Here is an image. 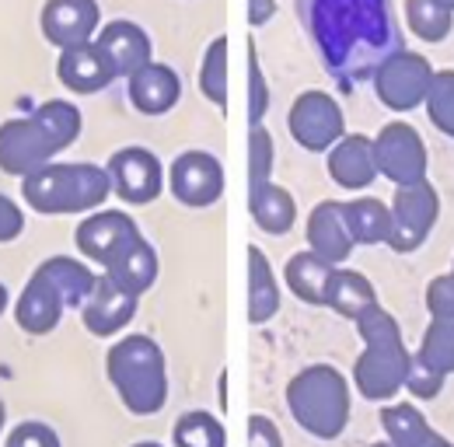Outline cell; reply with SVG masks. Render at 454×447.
Segmentation results:
<instances>
[{
	"label": "cell",
	"mask_w": 454,
	"mask_h": 447,
	"mask_svg": "<svg viewBox=\"0 0 454 447\" xmlns=\"http://www.w3.org/2000/svg\"><path fill=\"white\" fill-rule=\"evenodd\" d=\"M137 294L126 290L122 283H115L109 273H98V283L91 290V297L81 304V322L84 329L98 339H109V335L122 333L133 315H137Z\"/></svg>",
	"instance_id": "cell-14"
},
{
	"label": "cell",
	"mask_w": 454,
	"mask_h": 447,
	"mask_svg": "<svg viewBox=\"0 0 454 447\" xmlns=\"http://www.w3.org/2000/svg\"><path fill=\"white\" fill-rule=\"evenodd\" d=\"M115 283H122L126 290H133L137 297L140 294H147L151 286H154V279H158V255H154V248L147 245V241H140V245H133L119 263H115L113 270H106Z\"/></svg>",
	"instance_id": "cell-28"
},
{
	"label": "cell",
	"mask_w": 454,
	"mask_h": 447,
	"mask_svg": "<svg viewBox=\"0 0 454 447\" xmlns=\"http://www.w3.org/2000/svg\"><path fill=\"white\" fill-rule=\"evenodd\" d=\"M329 175L346 192H360L378 178V161H374V140L360 133H346L340 144L329 151Z\"/></svg>",
	"instance_id": "cell-18"
},
{
	"label": "cell",
	"mask_w": 454,
	"mask_h": 447,
	"mask_svg": "<svg viewBox=\"0 0 454 447\" xmlns=\"http://www.w3.org/2000/svg\"><path fill=\"white\" fill-rule=\"evenodd\" d=\"M304 32L325 70L346 84H360L398 53V25L388 0H297Z\"/></svg>",
	"instance_id": "cell-1"
},
{
	"label": "cell",
	"mask_w": 454,
	"mask_h": 447,
	"mask_svg": "<svg viewBox=\"0 0 454 447\" xmlns=\"http://www.w3.org/2000/svg\"><path fill=\"white\" fill-rule=\"evenodd\" d=\"M308 245L318 259L333 263V266H342L353 252V234L346 227V217H342V203L336 200H322L311 217H308Z\"/></svg>",
	"instance_id": "cell-19"
},
{
	"label": "cell",
	"mask_w": 454,
	"mask_h": 447,
	"mask_svg": "<svg viewBox=\"0 0 454 447\" xmlns=\"http://www.w3.org/2000/svg\"><path fill=\"white\" fill-rule=\"evenodd\" d=\"M133 447H165V444H158V441H140V444H133Z\"/></svg>",
	"instance_id": "cell-44"
},
{
	"label": "cell",
	"mask_w": 454,
	"mask_h": 447,
	"mask_svg": "<svg viewBox=\"0 0 454 447\" xmlns=\"http://www.w3.org/2000/svg\"><path fill=\"white\" fill-rule=\"evenodd\" d=\"M374 447H395L392 441H381V444H374Z\"/></svg>",
	"instance_id": "cell-45"
},
{
	"label": "cell",
	"mask_w": 454,
	"mask_h": 447,
	"mask_svg": "<svg viewBox=\"0 0 454 447\" xmlns=\"http://www.w3.org/2000/svg\"><path fill=\"white\" fill-rule=\"evenodd\" d=\"M21 231H25V214H21V207L0 192V245H4V241H14Z\"/></svg>",
	"instance_id": "cell-39"
},
{
	"label": "cell",
	"mask_w": 454,
	"mask_h": 447,
	"mask_svg": "<svg viewBox=\"0 0 454 447\" xmlns=\"http://www.w3.org/2000/svg\"><path fill=\"white\" fill-rule=\"evenodd\" d=\"M4 420H7V405H4V398H0V434H4Z\"/></svg>",
	"instance_id": "cell-43"
},
{
	"label": "cell",
	"mask_w": 454,
	"mask_h": 447,
	"mask_svg": "<svg viewBox=\"0 0 454 447\" xmlns=\"http://www.w3.org/2000/svg\"><path fill=\"white\" fill-rule=\"evenodd\" d=\"M95 50L102 53L113 77H133L140 67L151 63V39L133 21H113L98 32Z\"/></svg>",
	"instance_id": "cell-16"
},
{
	"label": "cell",
	"mask_w": 454,
	"mask_h": 447,
	"mask_svg": "<svg viewBox=\"0 0 454 447\" xmlns=\"http://www.w3.org/2000/svg\"><path fill=\"white\" fill-rule=\"evenodd\" d=\"M4 308H7V286L0 283V315H4Z\"/></svg>",
	"instance_id": "cell-42"
},
{
	"label": "cell",
	"mask_w": 454,
	"mask_h": 447,
	"mask_svg": "<svg viewBox=\"0 0 454 447\" xmlns=\"http://www.w3.org/2000/svg\"><path fill=\"white\" fill-rule=\"evenodd\" d=\"M21 196L35 214L67 217L98 210L113 196V178L98 165H53L39 168L21 178Z\"/></svg>",
	"instance_id": "cell-4"
},
{
	"label": "cell",
	"mask_w": 454,
	"mask_h": 447,
	"mask_svg": "<svg viewBox=\"0 0 454 447\" xmlns=\"http://www.w3.org/2000/svg\"><path fill=\"white\" fill-rule=\"evenodd\" d=\"M374 161H378V175L392 178L398 189H402V185L423 182L427 151H423L419 133L409 122H388L374 137Z\"/></svg>",
	"instance_id": "cell-11"
},
{
	"label": "cell",
	"mask_w": 454,
	"mask_h": 447,
	"mask_svg": "<svg viewBox=\"0 0 454 447\" xmlns=\"http://www.w3.org/2000/svg\"><path fill=\"white\" fill-rule=\"evenodd\" d=\"M290 137L304 151H333L346 137V119H342L340 102L329 91H304L290 106L286 115Z\"/></svg>",
	"instance_id": "cell-8"
},
{
	"label": "cell",
	"mask_w": 454,
	"mask_h": 447,
	"mask_svg": "<svg viewBox=\"0 0 454 447\" xmlns=\"http://www.w3.org/2000/svg\"><path fill=\"white\" fill-rule=\"evenodd\" d=\"M356 329L364 339V353L353 364V385L364 398H388L405 385V371H409V353L402 346L395 318L385 308H371L356 318Z\"/></svg>",
	"instance_id": "cell-5"
},
{
	"label": "cell",
	"mask_w": 454,
	"mask_h": 447,
	"mask_svg": "<svg viewBox=\"0 0 454 447\" xmlns=\"http://www.w3.org/2000/svg\"><path fill=\"white\" fill-rule=\"evenodd\" d=\"M336 273L333 263L318 259L315 252H297L284 270V279L290 286V294L304 304H325V290H329V279Z\"/></svg>",
	"instance_id": "cell-24"
},
{
	"label": "cell",
	"mask_w": 454,
	"mask_h": 447,
	"mask_svg": "<svg viewBox=\"0 0 454 447\" xmlns=\"http://www.w3.org/2000/svg\"><path fill=\"white\" fill-rule=\"evenodd\" d=\"M441 381H444V374H441V371H434V367H430V364H423L419 357H416V360H409L405 388L412 391L416 398H434V395L441 391Z\"/></svg>",
	"instance_id": "cell-37"
},
{
	"label": "cell",
	"mask_w": 454,
	"mask_h": 447,
	"mask_svg": "<svg viewBox=\"0 0 454 447\" xmlns=\"http://www.w3.org/2000/svg\"><path fill=\"white\" fill-rule=\"evenodd\" d=\"M57 77L77 95H95L102 88H109L115 77L109 74L102 53L95 50V43L88 46H74V50H63L57 63Z\"/></svg>",
	"instance_id": "cell-21"
},
{
	"label": "cell",
	"mask_w": 454,
	"mask_h": 447,
	"mask_svg": "<svg viewBox=\"0 0 454 447\" xmlns=\"http://www.w3.org/2000/svg\"><path fill=\"white\" fill-rule=\"evenodd\" d=\"M106 374L133 416H154L168 402L165 353L151 335H122L106 357Z\"/></svg>",
	"instance_id": "cell-3"
},
{
	"label": "cell",
	"mask_w": 454,
	"mask_h": 447,
	"mask_svg": "<svg viewBox=\"0 0 454 447\" xmlns=\"http://www.w3.org/2000/svg\"><path fill=\"white\" fill-rule=\"evenodd\" d=\"M248 214H252V221L259 224V231L286 234L297 221V203H294V196L286 192L284 185L266 182V185L248 189Z\"/></svg>",
	"instance_id": "cell-23"
},
{
	"label": "cell",
	"mask_w": 454,
	"mask_h": 447,
	"mask_svg": "<svg viewBox=\"0 0 454 447\" xmlns=\"http://www.w3.org/2000/svg\"><path fill=\"white\" fill-rule=\"evenodd\" d=\"M74 241H77V252L84 259L98 263L102 270H113L133 245L144 241V234H140V227H137V221L129 214H122V210H98V214H91V217H84V221L77 224Z\"/></svg>",
	"instance_id": "cell-7"
},
{
	"label": "cell",
	"mask_w": 454,
	"mask_h": 447,
	"mask_svg": "<svg viewBox=\"0 0 454 447\" xmlns=\"http://www.w3.org/2000/svg\"><path fill=\"white\" fill-rule=\"evenodd\" d=\"M129 81V102L133 109L144 112V115H165L168 109H175L178 95H182V84H178V74L171 70L168 63H147L140 67Z\"/></svg>",
	"instance_id": "cell-20"
},
{
	"label": "cell",
	"mask_w": 454,
	"mask_h": 447,
	"mask_svg": "<svg viewBox=\"0 0 454 447\" xmlns=\"http://www.w3.org/2000/svg\"><path fill=\"white\" fill-rule=\"evenodd\" d=\"M277 14V0H248V21L259 28Z\"/></svg>",
	"instance_id": "cell-41"
},
{
	"label": "cell",
	"mask_w": 454,
	"mask_h": 447,
	"mask_svg": "<svg viewBox=\"0 0 454 447\" xmlns=\"http://www.w3.org/2000/svg\"><path fill=\"white\" fill-rule=\"evenodd\" d=\"M381 427L395 447H448L412 405H388L381 409Z\"/></svg>",
	"instance_id": "cell-27"
},
{
	"label": "cell",
	"mask_w": 454,
	"mask_h": 447,
	"mask_svg": "<svg viewBox=\"0 0 454 447\" xmlns=\"http://www.w3.org/2000/svg\"><path fill=\"white\" fill-rule=\"evenodd\" d=\"M427 304L434 318H451L454 322V277H437L427 290Z\"/></svg>",
	"instance_id": "cell-38"
},
{
	"label": "cell",
	"mask_w": 454,
	"mask_h": 447,
	"mask_svg": "<svg viewBox=\"0 0 454 447\" xmlns=\"http://www.w3.org/2000/svg\"><path fill=\"white\" fill-rule=\"evenodd\" d=\"M388 210H392V231L385 245H392L395 252H412L416 245L427 241L430 227L437 221V192L427 182L402 185Z\"/></svg>",
	"instance_id": "cell-13"
},
{
	"label": "cell",
	"mask_w": 454,
	"mask_h": 447,
	"mask_svg": "<svg viewBox=\"0 0 454 447\" xmlns=\"http://www.w3.org/2000/svg\"><path fill=\"white\" fill-rule=\"evenodd\" d=\"M441 4H444V7H454V0H441Z\"/></svg>",
	"instance_id": "cell-46"
},
{
	"label": "cell",
	"mask_w": 454,
	"mask_h": 447,
	"mask_svg": "<svg viewBox=\"0 0 454 447\" xmlns=\"http://www.w3.org/2000/svg\"><path fill=\"white\" fill-rule=\"evenodd\" d=\"M430 81H434V74H430V63H427L423 56L398 50L395 56H388V59L378 67V74H374V91H378V98H381L388 109L405 112V109H416V106L427 98Z\"/></svg>",
	"instance_id": "cell-9"
},
{
	"label": "cell",
	"mask_w": 454,
	"mask_h": 447,
	"mask_svg": "<svg viewBox=\"0 0 454 447\" xmlns=\"http://www.w3.org/2000/svg\"><path fill=\"white\" fill-rule=\"evenodd\" d=\"M98 21H102V14H98L95 0H46V7H43V35L59 53L95 43Z\"/></svg>",
	"instance_id": "cell-15"
},
{
	"label": "cell",
	"mask_w": 454,
	"mask_h": 447,
	"mask_svg": "<svg viewBox=\"0 0 454 447\" xmlns=\"http://www.w3.org/2000/svg\"><path fill=\"white\" fill-rule=\"evenodd\" d=\"M109 178H113V192L126 203H154L165 189V168L161 161L147 151V147H122L109 158Z\"/></svg>",
	"instance_id": "cell-12"
},
{
	"label": "cell",
	"mask_w": 454,
	"mask_h": 447,
	"mask_svg": "<svg viewBox=\"0 0 454 447\" xmlns=\"http://www.w3.org/2000/svg\"><path fill=\"white\" fill-rule=\"evenodd\" d=\"M342 217H346V227H349L356 245H381V241H388L392 210L381 200H371V196L346 200L342 203Z\"/></svg>",
	"instance_id": "cell-26"
},
{
	"label": "cell",
	"mask_w": 454,
	"mask_h": 447,
	"mask_svg": "<svg viewBox=\"0 0 454 447\" xmlns=\"http://www.w3.org/2000/svg\"><path fill=\"white\" fill-rule=\"evenodd\" d=\"M175 447H224V427L210 412H185L171 430Z\"/></svg>",
	"instance_id": "cell-29"
},
{
	"label": "cell",
	"mask_w": 454,
	"mask_h": 447,
	"mask_svg": "<svg viewBox=\"0 0 454 447\" xmlns=\"http://www.w3.org/2000/svg\"><path fill=\"white\" fill-rule=\"evenodd\" d=\"M81 133V112L70 102H46L25 119H7L0 126V171L32 175L53 165Z\"/></svg>",
	"instance_id": "cell-2"
},
{
	"label": "cell",
	"mask_w": 454,
	"mask_h": 447,
	"mask_svg": "<svg viewBox=\"0 0 454 447\" xmlns=\"http://www.w3.org/2000/svg\"><path fill=\"white\" fill-rule=\"evenodd\" d=\"M63 311H67V304H63L59 290L53 286V279L46 277L43 270H35L32 279L25 283L18 304H14V322L28 335H46L59 325Z\"/></svg>",
	"instance_id": "cell-17"
},
{
	"label": "cell",
	"mask_w": 454,
	"mask_h": 447,
	"mask_svg": "<svg viewBox=\"0 0 454 447\" xmlns=\"http://www.w3.org/2000/svg\"><path fill=\"white\" fill-rule=\"evenodd\" d=\"M286 405L301 430H308L318 441H333L346 430L349 420V385L336 367L311 364L290 378Z\"/></svg>",
	"instance_id": "cell-6"
},
{
	"label": "cell",
	"mask_w": 454,
	"mask_h": 447,
	"mask_svg": "<svg viewBox=\"0 0 454 447\" xmlns=\"http://www.w3.org/2000/svg\"><path fill=\"white\" fill-rule=\"evenodd\" d=\"M168 185L171 196L182 203V207H214L224 192V168L214 154L207 151H185L171 161L168 171Z\"/></svg>",
	"instance_id": "cell-10"
},
{
	"label": "cell",
	"mask_w": 454,
	"mask_h": 447,
	"mask_svg": "<svg viewBox=\"0 0 454 447\" xmlns=\"http://www.w3.org/2000/svg\"><path fill=\"white\" fill-rule=\"evenodd\" d=\"M374 304H378V294H374L371 279L353 273V270H340V266H336V273L329 279V290H325V308H333L336 315L356 322V318H360L364 311H371Z\"/></svg>",
	"instance_id": "cell-25"
},
{
	"label": "cell",
	"mask_w": 454,
	"mask_h": 447,
	"mask_svg": "<svg viewBox=\"0 0 454 447\" xmlns=\"http://www.w3.org/2000/svg\"><path fill=\"white\" fill-rule=\"evenodd\" d=\"M231 63V53H227V39H214L210 50L203 56V67H200V91L217 106V109H227V67Z\"/></svg>",
	"instance_id": "cell-30"
},
{
	"label": "cell",
	"mask_w": 454,
	"mask_h": 447,
	"mask_svg": "<svg viewBox=\"0 0 454 447\" xmlns=\"http://www.w3.org/2000/svg\"><path fill=\"white\" fill-rule=\"evenodd\" d=\"M405 14L416 35L437 43L448 35L451 28V7H444L441 0H405Z\"/></svg>",
	"instance_id": "cell-31"
},
{
	"label": "cell",
	"mask_w": 454,
	"mask_h": 447,
	"mask_svg": "<svg viewBox=\"0 0 454 447\" xmlns=\"http://www.w3.org/2000/svg\"><path fill=\"white\" fill-rule=\"evenodd\" d=\"M419 360L430 364V367L441 371V374L454 371V322L451 318H434V325L423 335Z\"/></svg>",
	"instance_id": "cell-32"
},
{
	"label": "cell",
	"mask_w": 454,
	"mask_h": 447,
	"mask_svg": "<svg viewBox=\"0 0 454 447\" xmlns=\"http://www.w3.org/2000/svg\"><path fill=\"white\" fill-rule=\"evenodd\" d=\"M273 137L266 126H252V137H248V189L255 185H266L273 182Z\"/></svg>",
	"instance_id": "cell-33"
},
{
	"label": "cell",
	"mask_w": 454,
	"mask_h": 447,
	"mask_svg": "<svg viewBox=\"0 0 454 447\" xmlns=\"http://www.w3.org/2000/svg\"><path fill=\"white\" fill-rule=\"evenodd\" d=\"M266 109H270L266 77H262V67H259L255 50H248V122H252V126H262Z\"/></svg>",
	"instance_id": "cell-35"
},
{
	"label": "cell",
	"mask_w": 454,
	"mask_h": 447,
	"mask_svg": "<svg viewBox=\"0 0 454 447\" xmlns=\"http://www.w3.org/2000/svg\"><path fill=\"white\" fill-rule=\"evenodd\" d=\"M280 311V283L262 248H248V322L266 325Z\"/></svg>",
	"instance_id": "cell-22"
},
{
	"label": "cell",
	"mask_w": 454,
	"mask_h": 447,
	"mask_svg": "<svg viewBox=\"0 0 454 447\" xmlns=\"http://www.w3.org/2000/svg\"><path fill=\"white\" fill-rule=\"evenodd\" d=\"M4 447H59V434L50 423H39V420H28V423H18Z\"/></svg>",
	"instance_id": "cell-36"
},
{
	"label": "cell",
	"mask_w": 454,
	"mask_h": 447,
	"mask_svg": "<svg viewBox=\"0 0 454 447\" xmlns=\"http://www.w3.org/2000/svg\"><path fill=\"white\" fill-rule=\"evenodd\" d=\"M427 109L430 119L454 137V74H437L430 81V91H427Z\"/></svg>",
	"instance_id": "cell-34"
},
{
	"label": "cell",
	"mask_w": 454,
	"mask_h": 447,
	"mask_svg": "<svg viewBox=\"0 0 454 447\" xmlns=\"http://www.w3.org/2000/svg\"><path fill=\"white\" fill-rule=\"evenodd\" d=\"M248 447H284L280 430L270 416H252L248 420Z\"/></svg>",
	"instance_id": "cell-40"
}]
</instances>
